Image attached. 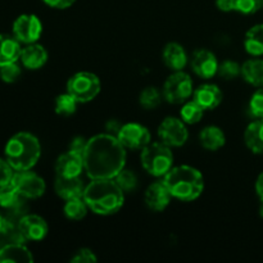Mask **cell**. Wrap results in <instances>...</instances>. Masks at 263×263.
<instances>
[{
  "label": "cell",
  "instance_id": "30",
  "mask_svg": "<svg viewBox=\"0 0 263 263\" xmlns=\"http://www.w3.org/2000/svg\"><path fill=\"white\" fill-rule=\"evenodd\" d=\"M115 181L123 193H131L138 187V177L131 170L123 168L115 176Z\"/></svg>",
  "mask_w": 263,
  "mask_h": 263
},
{
  "label": "cell",
  "instance_id": "17",
  "mask_svg": "<svg viewBox=\"0 0 263 263\" xmlns=\"http://www.w3.org/2000/svg\"><path fill=\"white\" fill-rule=\"evenodd\" d=\"M194 100L204 110L216 109L222 102V91L215 84H203L193 92Z\"/></svg>",
  "mask_w": 263,
  "mask_h": 263
},
{
  "label": "cell",
  "instance_id": "16",
  "mask_svg": "<svg viewBox=\"0 0 263 263\" xmlns=\"http://www.w3.org/2000/svg\"><path fill=\"white\" fill-rule=\"evenodd\" d=\"M86 185L82 182L81 176L77 177H63L55 176L54 181V190L57 195L63 200L74 199V198H82Z\"/></svg>",
  "mask_w": 263,
  "mask_h": 263
},
{
  "label": "cell",
  "instance_id": "32",
  "mask_svg": "<svg viewBox=\"0 0 263 263\" xmlns=\"http://www.w3.org/2000/svg\"><path fill=\"white\" fill-rule=\"evenodd\" d=\"M217 74L223 80H234L241 76V66L235 61H223L218 64Z\"/></svg>",
  "mask_w": 263,
  "mask_h": 263
},
{
  "label": "cell",
  "instance_id": "24",
  "mask_svg": "<svg viewBox=\"0 0 263 263\" xmlns=\"http://www.w3.org/2000/svg\"><path fill=\"white\" fill-rule=\"evenodd\" d=\"M241 77L254 87H263V59L254 57L241 64Z\"/></svg>",
  "mask_w": 263,
  "mask_h": 263
},
{
  "label": "cell",
  "instance_id": "3",
  "mask_svg": "<svg viewBox=\"0 0 263 263\" xmlns=\"http://www.w3.org/2000/svg\"><path fill=\"white\" fill-rule=\"evenodd\" d=\"M172 198L181 202H193L202 195L204 179L199 170L187 164L172 167L163 177Z\"/></svg>",
  "mask_w": 263,
  "mask_h": 263
},
{
  "label": "cell",
  "instance_id": "23",
  "mask_svg": "<svg viewBox=\"0 0 263 263\" xmlns=\"http://www.w3.org/2000/svg\"><path fill=\"white\" fill-rule=\"evenodd\" d=\"M199 143L207 151L216 152L226 144L225 133L218 126H205L199 133Z\"/></svg>",
  "mask_w": 263,
  "mask_h": 263
},
{
  "label": "cell",
  "instance_id": "31",
  "mask_svg": "<svg viewBox=\"0 0 263 263\" xmlns=\"http://www.w3.org/2000/svg\"><path fill=\"white\" fill-rule=\"evenodd\" d=\"M139 102H140L141 107H144L145 109H154L161 104L162 94L157 87L149 86L140 92Z\"/></svg>",
  "mask_w": 263,
  "mask_h": 263
},
{
  "label": "cell",
  "instance_id": "6",
  "mask_svg": "<svg viewBox=\"0 0 263 263\" xmlns=\"http://www.w3.org/2000/svg\"><path fill=\"white\" fill-rule=\"evenodd\" d=\"M102 84L97 74L91 72H77L72 74L66 85L67 92L79 103H89L98 97Z\"/></svg>",
  "mask_w": 263,
  "mask_h": 263
},
{
  "label": "cell",
  "instance_id": "9",
  "mask_svg": "<svg viewBox=\"0 0 263 263\" xmlns=\"http://www.w3.org/2000/svg\"><path fill=\"white\" fill-rule=\"evenodd\" d=\"M12 182L17 187L20 194L27 199H36L43 197L46 190V184L41 176L31 170L15 171Z\"/></svg>",
  "mask_w": 263,
  "mask_h": 263
},
{
  "label": "cell",
  "instance_id": "4",
  "mask_svg": "<svg viewBox=\"0 0 263 263\" xmlns=\"http://www.w3.org/2000/svg\"><path fill=\"white\" fill-rule=\"evenodd\" d=\"M4 153L5 159L15 171L31 170L40 159V141L30 133H18L8 140Z\"/></svg>",
  "mask_w": 263,
  "mask_h": 263
},
{
  "label": "cell",
  "instance_id": "11",
  "mask_svg": "<svg viewBox=\"0 0 263 263\" xmlns=\"http://www.w3.org/2000/svg\"><path fill=\"white\" fill-rule=\"evenodd\" d=\"M43 33V23L35 14H21L13 23V35L20 43H37Z\"/></svg>",
  "mask_w": 263,
  "mask_h": 263
},
{
  "label": "cell",
  "instance_id": "10",
  "mask_svg": "<svg viewBox=\"0 0 263 263\" xmlns=\"http://www.w3.org/2000/svg\"><path fill=\"white\" fill-rule=\"evenodd\" d=\"M117 139L126 149L143 151L148 144L152 143L151 131L145 126L136 122L125 123L117 134Z\"/></svg>",
  "mask_w": 263,
  "mask_h": 263
},
{
  "label": "cell",
  "instance_id": "25",
  "mask_svg": "<svg viewBox=\"0 0 263 263\" xmlns=\"http://www.w3.org/2000/svg\"><path fill=\"white\" fill-rule=\"evenodd\" d=\"M244 49L252 57L263 55V23L252 26L247 31L244 37Z\"/></svg>",
  "mask_w": 263,
  "mask_h": 263
},
{
  "label": "cell",
  "instance_id": "5",
  "mask_svg": "<svg viewBox=\"0 0 263 263\" xmlns=\"http://www.w3.org/2000/svg\"><path fill=\"white\" fill-rule=\"evenodd\" d=\"M140 162L143 168L154 177H164L174 167V154L171 146L162 141L148 144L141 151Z\"/></svg>",
  "mask_w": 263,
  "mask_h": 263
},
{
  "label": "cell",
  "instance_id": "26",
  "mask_svg": "<svg viewBox=\"0 0 263 263\" xmlns=\"http://www.w3.org/2000/svg\"><path fill=\"white\" fill-rule=\"evenodd\" d=\"M21 198L23 197L20 194L13 182L0 186V207L4 208V210L10 211L20 207Z\"/></svg>",
  "mask_w": 263,
  "mask_h": 263
},
{
  "label": "cell",
  "instance_id": "41",
  "mask_svg": "<svg viewBox=\"0 0 263 263\" xmlns=\"http://www.w3.org/2000/svg\"><path fill=\"white\" fill-rule=\"evenodd\" d=\"M216 5L222 12H233V0H216Z\"/></svg>",
  "mask_w": 263,
  "mask_h": 263
},
{
  "label": "cell",
  "instance_id": "35",
  "mask_svg": "<svg viewBox=\"0 0 263 263\" xmlns=\"http://www.w3.org/2000/svg\"><path fill=\"white\" fill-rule=\"evenodd\" d=\"M249 112L254 118H263V87H258L249 100Z\"/></svg>",
  "mask_w": 263,
  "mask_h": 263
},
{
  "label": "cell",
  "instance_id": "14",
  "mask_svg": "<svg viewBox=\"0 0 263 263\" xmlns=\"http://www.w3.org/2000/svg\"><path fill=\"white\" fill-rule=\"evenodd\" d=\"M171 199L172 195L163 180L154 181L153 184L149 185L144 194L146 207L153 212H162L166 210Z\"/></svg>",
  "mask_w": 263,
  "mask_h": 263
},
{
  "label": "cell",
  "instance_id": "37",
  "mask_svg": "<svg viewBox=\"0 0 263 263\" xmlns=\"http://www.w3.org/2000/svg\"><path fill=\"white\" fill-rule=\"evenodd\" d=\"M14 172L15 170L10 166V163L7 161V159L0 158V186L12 182L13 176H14Z\"/></svg>",
  "mask_w": 263,
  "mask_h": 263
},
{
  "label": "cell",
  "instance_id": "29",
  "mask_svg": "<svg viewBox=\"0 0 263 263\" xmlns=\"http://www.w3.org/2000/svg\"><path fill=\"white\" fill-rule=\"evenodd\" d=\"M77 102L73 97H72L69 92H64V94L58 95L55 98V103H54V109H55V113L59 116H72L77 109Z\"/></svg>",
  "mask_w": 263,
  "mask_h": 263
},
{
  "label": "cell",
  "instance_id": "42",
  "mask_svg": "<svg viewBox=\"0 0 263 263\" xmlns=\"http://www.w3.org/2000/svg\"><path fill=\"white\" fill-rule=\"evenodd\" d=\"M256 194L259 198V200L263 202V172L258 175L256 180Z\"/></svg>",
  "mask_w": 263,
  "mask_h": 263
},
{
  "label": "cell",
  "instance_id": "34",
  "mask_svg": "<svg viewBox=\"0 0 263 263\" xmlns=\"http://www.w3.org/2000/svg\"><path fill=\"white\" fill-rule=\"evenodd\" d=\"M21 76V67L18 66L17 62L4 64L0 67V79L7 84H13L17 81Z\"/></svg>",
  "mask_w": 263,
  "mask_h": 263
},
{
  "label": "cell",
  "instance_id": "36",
  "mask_svg": "<svg viewBox=\"0 0 263 263\" xmlns=\"http://www.w3.org/2000/svg\"><path fill=\"white\" fill-rule=\"evenodd\" d=\"M98 261V257L94 252L89 248H81L74 253L71 258L72 263H95Z\"/></svg>",
  "mask_w": 263,
  "mask_h": 263
},
{
  "label": "cell",
  "instance_id": "43",
  "mask_svg": "<svg viewBox=\"0 0 263 263\" xmlns=\"http://www.w3.org/2000/svg\"><path fill=\"white\" fill-rule=\"evenodd\" d=\"M5 223H7V217H5V216H3L2 213H0V233H2L3 229H4Z\"/></svg>",
  "mask_w": 263,
  "mask_h": 263
},
{
  "label": "cell",
  "instance_id": "38",
  "mask_svg": "<svg viewBox=\"0 0 263 263\" xmlns=\"http://www.w3.org/2000/svg\"><path fill=\"white\" fill-rule=\"evenodd\" d=\"M87 140H89V139H85L84 136H76V138L71 141V144H69L68 151L84 157V153L85 151H86L87 146Z\"/></svg>",
  "mask_w": 263,
  "mask_h": 263
},
{
  "label": "cell",
  "instance_id": "40",
  "mask_svg": "<svg viewBox=\"0 0 263 263\" xmlns=\"http://www.w3.org/2000/svg\"><path fill=\"white\" fill-rule=\"evenodd\" d=\"M122 125L120 123V121L117 120H109L105 125V130H107V134H110L113 136H117V134L120 133Z\"/></svg>",
  "mask_w": 263,
  "mask_h": 263
},
{
  "label": "cell",
  "instance_id": "45",
  "mask_svg": "<svg viewBox=\"0 0 263 263\" xmlns=\"http://www.w3.org/2000/svg\"><path fill=\"white\" fill-rule=\"evenodd\" d=\"M262 8H263V0H262Z\"/></svg>",
  "mask_w": 263,
  "mask_h": 263
},
{
  "label": "cell",
  "instance_id": "33",
  "mask_svg": "<svg viewBox=\"0 0 263 263\" xmlns=\"http://www.w3.org/2000/svg\"><path fill=\"white\" fill-rule=\"evenodd\" d=\"M262 8V0H233V9L241 14H254Z\"/></svg>",
  "mask_w": 263,
  "mask_h": 263
},
{
  "label": "cell",
  "instance_id": "21",
  "mask_svg": "<svg viewBox=\"0 0 263 263\" xmlns=\"http://www.w3.org/2000/svg\"><path fill=\"white\" fill-rule=\"evenodd\" d=\"M21 43L14 35L0 33V67L17 62L21 57Z\"/></svg>",
  "mask_w": 263,
  "mask_h": 263
},
{
  "label": "cell",
  "instance_id": "27",
  "mask_svg": "<svg viewBox=\"0 0 263 263\" xmlns=\"http://www.w3.org/2000/svg\"><path fill=\"white\" fill-rule=\"evenodd\" d=\"M87 211H89V207H87L84 198H74V199L66 200L63 207L64 216L72 221L82 220L87 215Z\"/></svg>",
  "mask_w": 263,
  "mask_h": 263
},
{
  "label": "cell",
  "instance_id": "2",
  "mask_svg": "<svg viewBox=\"0 0 263 263\" xmlns=\"http://www.w3.org/2000/svg\"><path fill=\"white\" fill-rule=\"evenodd\" d=\"M82 198L95 215L110 216L122 208L125 193L115 179H94L85 186Z\"/></svg>",
  "mask_w": 263,
  "mask_h": 263
},
{
  "label": "cell",
  "instance_id": "44",
  "mask_svg": "<svg viewBox=\"0 0 263 263\" xmlns=\"http://www.w3.org/2000/svg\"><path fill=\"white\" fill-rule=\"evenodd\" d=\"M259 216L263 218V202H261V205H259Z\"/></svg>",
  "mask_w": 263,
  "mask_h": 263
},
{
  "label": "cell",
  "instance_id": "39",
  "mask_svg": "<svg viewBox=\"0 0 263 263\" xmlns=\"http://www.w3.org/2000/svg\"><path fill=\"white\" fill-rule=\"evenodd\" d=\"M46 5L55 9H67L76 3V0H43Z\"/></svg>",
  "mask_w": 263,
  "mask_h": 263
},
{
  "label": "cell",
  "instance_id": "28",
  "mask_svg": "<svg viewBox=\"0 0 263 263\" xmlns=\"http://www.w3.org/2000/svg\"><path fill=\"white\" fill-rule=\"evenodd\" d=\"M203 115H204V109L194 99L190 100V102L186 100L182 105L181 110H180V118L186 125H195V123L200 122Z\"/></svg>",
  "mask_w": 263,
  "mask_h": 263
},
{
  "label": "cell",
  "instance_id": "18",
  "mask_svg": "<svg viewBox=\"0 0 263 263\" xmlns=\"http://www.w3.org/2000/svg\"><path fill=\"white\" fill-rule=\"evenodd\" d=\"M20 59L26 68L39 69L48 62V51L37 43L27 44L25 48H22Z\"/></svg>",
  "mask_w": 263,
  "mask_h": 263
},
{
  "label": "cell",
  "instance_id": "1",
  "mask_svg": "<svg viewBox=\"0 0 263 263\" xmlns=\"http://www.w3.org/2000/svg\"><path fill=\"white\" fill-rule=\"evenodd\" d=\"M126 148L117 136L110 134H98L87 140L84 153L85 172L91 180L115 179L125 168Z\"/></svg>",
  "mask_w": 263,
  "mask_h": 263
},
{
  "label": "cell",
  "instance_id": "12",
  "mask_svg": "<svg viewBox=\"0 0 263 263\" xmlns=\"http://www.w3.org/2000/svg\"><path fill=\"white\" fill-rule=\"evenodd\" d=\"M18 228L26 241H40L49 233L48 222L37 215H23L18 221Z\"/></svg>",
  "mask_w": 263,
  "mask_h": 263
},
{
  "label": "cell",
  "instance_id": "20",
  "mask_svg": "<svg viewBox=\"0 0 263 263\" xmlns=\"http://www.w3.org/2000/svg\"><path fill=\"white\" fill-rule=\"evenodd\" d=\"M3 262L31 263L33 257L23 243H8L0 248V263Z\"/></svg>",
  "mask_w": 263,
  "mask_h": 263
},
{
  "label": "cell",
  "instance_id": "7",
  "mask_svg": "<svg viewBox=\"0 0 263 263\" xmlns=\"http://www.w3.org/2000/svg\"><path fill=\"white\" fill-rule=\"evenodd\" d=\"M193 80L184 71H175L163 85V97L171 104H184L193 95Z\"/></svg>",
  "mask_w": 263,
  "mask_h": 263
},
{
  "label": "cell",
  "instance_id": "19",
  "mask_svg": "<svg viewBox=\"0 0 263 263\" xmlns=\"http://www.w3.org/2000/svg\"><path fill=\"white\" fill-rule=\"evenodd\" d=\"M164 64L171 71H182L187 63V55L184 46L179 43H168L163 49L162 54Z\"/></svg>",
  "mask_w": 263,
  "mask_h": 263
},
{
  "label": "cell",
  "instance_id": "13",
  "mask_svg": "<svg viewBox=\"0 0 263 263\" xmlns=\"http://www.w3.org/2000/svg\"><path fill=\"white\" fill-rule=\"evenodd\" d=\"M218 61L215 54L207 49H198L192 57V69L198 77L210 80L217 74Z\"/></svg>",
  "mask_w": 263,
  "mask_h": 263
},
{
  "label": "cell",
  "instance_id": "8",
  "mask_svg": "<svg viewBox=\"0 0 263 263\" xmlns=\"http://www.w3.org/2000/svg\"><path fill=\"white\" fill-rule=\"evenodd\" d=\"M186 123L181 118L167 117L161 122L158 127V138L162 143L168 146L179 148L182 146L189 139V131Z\"/></svg>",
  "mask_w": 263,
  "mask_h": 263
},
{
  "label": "cell",
  "instance_id": "22",
  "mask_svg": "<svg viewBox=\"0 0 263 263\" xmlns=\"http://www.w3.org/2000/svg\"><path fill=\"white\" fill-rule=\"evenodd\" d=\"M244 143L254 154H263V118H256L244 131Z\"/></svg>",
  "mask_w": 263,
  "mask_h": 263
},
{
  "label": "cell",
  "instance_id": "15",
  "mask_svg": "<svg viewBox=\"0 0 263 263\" xmlns=\"http://www.w3.org/2000/svg\"><path fill=\"white\" fill-rule=\"evenodd\" d=\"M85 171L84 157L68 151L61 154L55 161V176L77 177Z\"/></svg>",
  "mask_w": 263,
  "mask_h": 263
}]
</instances>
